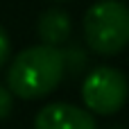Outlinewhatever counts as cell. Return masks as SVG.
I'll list each match as a JSON object with an SVG mask.
<instances>
[{"instance_id":"1","label":"cell","mask_w":129,"mask_h":129,"mask_svg":"<svg viewBox=\"0 0 129 129\" xmlns=\"http://www.w3.org/2000/svg\"><path fill=\"white\" fill-rule=\"evenodd\" d=\"M63 52L54 45H32L14 57L7 68V88L20 100H41L63 79Z\"/></svg>"},{"instance_id":"2","label":"cell","mask_w":129,"mask_h":129,"mask_svg":"<svg viewBox=\"0 0 129 129\" xmlns=\"http://www.w3.org/2000/svg\"><path fill=\"white\" fill-rule=\"evenodd\" d=\"M84 41L100 57H113L129 45V7L120 0H100L84 14Z\"/></svg>"},{"instance_id":"3","label":"cell","mask_w":129,"mask_h":129,"mask_svg":"<svg viewBox=\"0 0 129 129\" xmlns=\"http://www.w3.org/2000/svg\"><path fill=\"white\" fill-rule=\"evenodd\" d=\"M129 98V82L122 70L111 66H100L91 70L82 84V100L86 109L95 116L118 113Z\"/></svg>"},{"instance_id":"4","label":"cell","mask_w":129,"mask_h":129,"mask_svg":"<svg viewBox=\"0 0 129 129\" xmlns=\"http://www.w3.org/2000/svg\"><path fill=\"white\" fill-rule=\"evenodd\" d=\"M34 129H98V122L88 109L68 102H50L36 113Z\"/></svg>"},{"instance_id":"5","label":"cell","mask_w":129,"mask_h":129,"mask_svg":"<svg viewBox=\"0 0 129 129\" xmlns=\"http://www.w3.org/2000/svg\"><path fill=\"white\" fill-rule=\"evenodd\" d=\"M36 32H39V39L41 43L45 45H61L68 41L70 32H73V23H70V16L63 11V9H45L41 16H39V23H36Z\"/></svg>"},{"instance_id":"6","label":"cell","mask_w":129,"mask_h":129,"mask_svg":"<svg viewBox=\"0 0 129 129\" xmlns=\"http://www.w3.org/2000/svg\"><path fill=\"white\" fill-rule=\"evenodd\" d=\"M63 63H66V68H70L73 73H79V70H84V66H86V52H84L82 48L73 45V48H68V50L63 52Z\"/></svg>"},{"instance_id":"7","label":"cell","mask_w":129,"mask_h":129,"mask_svg":"<svg viewBox=\"0 0 129 129\" xmlns=\"http://www.w3.org/2000/svg\"><path fill=\"white\" fill-rule=\"evenodd\" d=\"M14 109V95L7 86H0V120H5Z\"/></svg>"},{"instance_id":"8","label":"cell","mask_w":129,"mask_h":129,"mask_svg":"<svg viewBox=\"0 0 129 129\" xmlns=\"http://www.w3.org/2000/svg\"><path fill=\"white\" fill-rule=\"evenodd\" d=\"M9 52H11V41H9V34H7V29L0 25V68L7 63V59H9Z\"/></svg>"},{"instance_id":"9","label":"cell","mask_w":129,"mask_h":129,"mask_svg":"<svg viewBox=\"0 0 129 129\" xmlns=\"http://www.w3.org/2000/svg\"><path fill=\"white\" fill-rule=\"evenodd\" d=\"M111 129H125V127H111Z\"/></svg>"},{"instance_id":"10","label":"cell","mask_w":129,"mask_h":129,"mask_svg":"<svg viewBox=\"0 0 129 129\" xmlns=\"http://www.w3.org/2000/svg\"><path fill=\"white\" fill-rule=\"evenodd\" d=\"M54 2H63V0H54Z\"/></svg>"}]
</instances>
